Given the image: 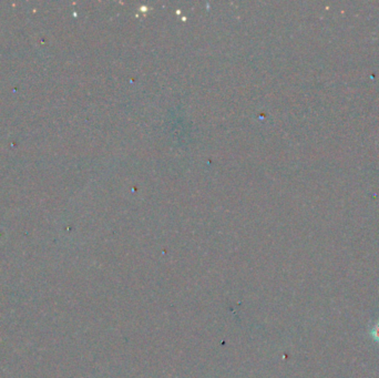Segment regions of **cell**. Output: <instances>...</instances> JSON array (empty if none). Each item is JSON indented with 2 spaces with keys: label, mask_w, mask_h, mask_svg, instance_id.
<instances>
[{
  "label": "cell",
  "mask_w": 379,
  "mask_h": 378,
  "mask_svg": "<svg viewBox=\"0 0 379 378\" xmlns=\"http://www.w3.org/2000/svg\"><path fill=\"white\" fill-rule=\"evenodd\" d=\"M371 336H373V339L379 343V323H377L376 325L374 326V328L371 329Z\"/></svg>",
  "instance_id": "6da1fadb"
}]
</instances>
